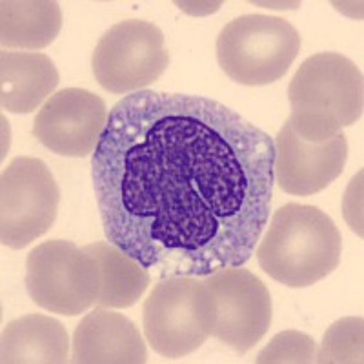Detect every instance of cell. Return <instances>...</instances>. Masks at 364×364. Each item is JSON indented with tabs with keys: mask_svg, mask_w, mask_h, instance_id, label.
Returning a JSON list of instances; mask_svg holds the SVG:
<instances>
[{
	"mask_svg": "<svg viewBox=\"0 0 364 364\" xmlns=\"http://www.w3.org/2000/svg\"><path fill=\"white\" fill-rule=\"evenodd\" d=\"M273 166L272 136L224 104L129 93L91 155L104 235L159 277L245 266L268 226Z\"/></svg>",
	"mask_w": 364,
	"mask_h": 364,
	"instance_id": "6da1fadb",
	"label": "cell"
},
{
	"mask_svg": "<svg viewBox=\"0 0 364 364\" xmlns=\"http://www.w3.org/2000/svg\"><path fill=\"white\" fill-rule=\"evenodd\" d=\"M343 239L323 210L288 203L269 220L257 248L262 272L288 288H308L337 269Z\"/></svg>",
	"mask_w": 364,
	"mask_h": 364,
	"instance_id": "7a4b0ae2",
	"label": "cell"
},
{
	"mask_svg": "<svg viewBox=\"0 0 364 364\" xmlns=\"http://www.w3.org/2000/svg\"><path fill=\"white\" fill-rule=\"evenodd\" d=\"M288 100V122L299 136L308 142L330 141L363 117V73L341 53L311 55L294 75Z\"/></svg>",
	"mask_w": 364,
	"mask_h": 364,
	"instance_id": "3957f363",
	"label": "cell"
},
{
	"mask_svg": "<svg viewBox=\"0 0 364 364\" xmlns=\"http://www.w3.org/2000/svg\"><path fill=\"white\" fill-rule=\"evenodd\" d=\"M217 302L200 277H162L142 306L144 336L154 352L181 359L199 350L213 333Z\"/></svg>",
	"mask_w": 364,
	"mask_h": 364,
	"instance_id": "277c9868",
	"label": "cell"
},
{
	"mask_svg": "<svg viewBox=\"0 0 364 364\" xmlns=\"http://www.w3.org/2000/svg\"><path fill=\"white\" fill-rule=\"evenodd\" d=\"M301 51V35L284 18L242 15L217 37V60L242 86H268L288 73Z\"/></svg>",
	"mask_w": 364,
	"mask_h": 364,
	"instance_id": "5b68a950",
	"label": "cell"
},
{
	"mask_svg": "<svg viewBox=\"0 0 364 364\" xmlns=\"http://www.w3.org/2000/svg\"><path fill=\"white\" fill-rule=\"evenodd\" d=\"M100 266L86 248L71 240H46L26 259V290L37 306L51 314H84L100 294Z\"/></svg>",
	"mask_w": 364,
	"mask_h": 364,
	"instance_id": "8992f818",
	"label": "cell"
},
{
	"mask_svg": "<svg viewBox=\"0 0 364 364\" xmlns=\"http://www.w3.org/2000/svg\"><path fill=\"white\" fill-rule=\"evenodd\" d=\"M170 66L164 33L154 22L124 21L97 42L91 68L100 87L115 95L142 91Z\"/></svg>",
	"mask_w": 364,
	"mask_h": 364,
	"instance_id": "52a82bcc",
	"label": "cell"
},
{
	"mask_svg": "<svg viewBox=\"0 0 364 364\" xmlns=\"http://www.w3.org/2000/svg\"><path fill=\"white\" fill-rule=\"evenodd\" d=\"M60 191L50 168L35 157H15L0 178V240L22 250L50 232Z\"/></svg>",
	"mask_w": 364,
	"mask_h": 364,
	"instance_id": "ba28073f",
	"label": "cell"
},
{
	"mask_svg": "<svg viewBox=\"0 0 364 364\" xmlns=\"http://www.w3.org/2000/svg\"><path fill=\"white\" fill-rule=\"evenodd\" d=\"M203 281L217 302V321L211 336L237 353L250 352L272 324V297L264 282L242 266L219 269Z\"/></svg>",
	"mask_w": 364,
	"mask_h": 364,
	"instance_id": "9c48e42d",
	"label": "cell"
},
{
	"mask_svg": "<svg viewBox=\"0 0 364 364\" xmlns=\"http://www.w3.org/2000/svg\"><path fill=\"white\" fill-rule=\"evenodd\" d=\"M108 115L106 102L99 95L68 87L51 95L38 109L33 135L53 154L82 159L95 151Z\"/></svg>",
	"mask_w": 364,
	"mask_h": 364,
	"instance_id": "30bf717a",
	"label": "cell"
},
{
	"mask_svg": "<svg viewBox=\"0 0 364 364\" xmlns=\"http://www.w3.org/2000/svg\"><path fill=\"white\" fill-rule=\"evenodd\" d=\"M275 184L299 197L318 193L343 173L348 159V141L337 133L330 141L308 142L286 120L275 136Z\"/></svg>",
	"mask_w": 364,
	"mask_h": 364,
	"instance_id": "8fae6325",
	"label": "cell"
},
{
	"mask_svg": "<svg viewBox=\"0 0 364 364\" xmlns=\"http://www.w3.org/2000/svg\"><path fill=\"white\" fill-rule=\"evenodd\" d=\"M71 363L144 364L148 350L139 328L128 317L99 306L75 328Z\"/></svg>",
	"mask_w": 364,
	"mask_h": 364,
	"instance_id": "7c38bea8",
	"label": "cell"
},
{
	"mask_svg": "<svg viewBox=\"0 0 364 364\" xmlns=\"http://www.w3.org/2000/svg\"><path fill=\"white\" fill-rule=\"evenodd\" d=\"M57 66L48 55L2 51L0 55V102L15 115H28L57 90Z\"/></svg>",
	"mask_w": 364,
	"mask_h": 364,
	"instance_id": "4fadbf2b",
	"label": "cell"
},
{
	"mask_svg": "<svg viewBox=\"0 0 364 364\" xmlns=\"http://www.w3.org/2000/svg\"><path fill=\"white\" fill-rule=\"evenodd\" d=\"M70 357V337L63 324L48 315L13 318L2 330L0 360L4 364H63Z\"/></svg>",
	"mask_w": 364,
	"mask_h": 364,
	"instance_id": "5bb4252c",
	"label": "cell"
},
{
	"mask_svg": "<svg viewBox=\"0 0 364 364\" xmlns=\"http://www.w3.org/2000/svg\"><path fill=\"white\" fill-rule=\"evenodd\" d=\"M63 11L51 0H4L0 4V44L42 50L60 33Z\"/></svg>",
	"mask_w": 364,
	"mask_h": 364,
	"instance_id": "9a60e30c",
	"label": "cell"
},
{
	"mask_svg": "<svg viewBox=\"0 0 364 364\" xmlns=\"http://www.w3.org/2000/svg\"><path fill=\"white\" fill-rule=\"evenodd\" d=\"M100 266V294L97 304L112 310L133 306L149 286V272L112 242L84 246Z\"/></svg>",
	"mask_w": 364,
	"mask_h": 364,
	"instance_id": "2e32d148",
	"label": "cell"
},
{
	"mask_svg": "<svg viewBox=\"0 0 364 364\" xmlns=\"http://www.w3.org/2000/svg\"><path fill=\"white\" fill-rule=\"evenodd\" d=\"M363 317L339 318L324 333L317 363H363Z\"/></svg>",
	"mask_w": 364,
	"mask_h": 364,
	"instance_id": "e0dca14e",
	"label": "cell"
},
{
	"mask_svg": "<svg viewBox=\"0 0 364 364\" xmlns=\"http://www.w3.org/2000/svg\"><path fill=\"white\" fill-rule=\"evenodd\" d=\"M315 359H317V344L310 336L297 330H284L273 337L264 350H261L255 363L304 364L315 363Z\"/></svg>",
	"mask_w": 364,
	"mask_h": 364,
	"instance_id": "ac0fdd59",
	"label": "cell"
},
{
	"mask_svg": "<svg viewBox=\"0 0 364 364\" xmlns=\"http://www.w3.org/2000/svg\"><path fill=\"white\" fill-rule=\"evenodd\" d=\"M363 171L355 175L352 178V184L346 190V195H344L343 200V211L344 217H346V223L350 224L353 232L359 237H363Z\"/></svg>",
	"mask_w": 364,
	"mask_h": 364,
	"instance_id": "d6986e66",
	"label": "cell"
}]
</instances>
